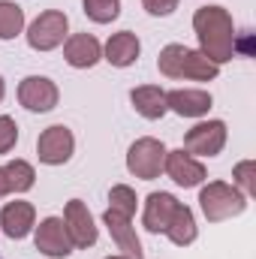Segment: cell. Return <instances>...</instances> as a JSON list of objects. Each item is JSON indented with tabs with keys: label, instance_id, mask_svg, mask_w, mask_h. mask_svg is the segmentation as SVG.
Returning <instances> with one entry per match:
<instances>
[{
	"label": "cell",
	"instance_id": "obj_20",
	"mask_svg": "<svg viewBox=\"0 0 256 259\" xmlns=\"http://www.w3.org/2000/svg\"><path fill=\"white\" fill-rule=\"evenodd\" d=\"M3 181H6V193H27L36 181V172L27 160H12L6 166H0Z\"/></svg>",
	"mask_w": 256,
	"mask_h": 259
},
{
	"label": "cell",
	"instance_id": "obj_12",
	"mask_svg": "<svg viewBox=\"0 0 256 259\" xmlns=\"http://www.w3.org/2000/svg\"><path fill=\"white\" fill-rule=\"evenodd\" d=\"M103 223L109 226V232H112V238H115L118 250H124V256L142 259V241H139V235H136L133 217H124V214H118V211L106 208V214H103Z\"/></svg>",
	"mask_w": 256,
	"mask_h": 259
},
{
	"label": "cell",
	"instance_id": "obj_15",
	"mask_svg": "<svg viewBox=\"0 0 256 259\" xmlns=\"http://www.w3.org/2000/svg\"><path fill=\"white\" fill-rule=\"evenodd\" d=\"M166 109H172L181 118H202L211 109V94L208 91H193V88H178L166 94Z\"/></svg>",
	"mask_w": 256,
	"mask_h": 259
},
{
	"label": "cell",
	"instance_id": "obj_28",
	"mask_svg": "<svg viewBox=\"0 0 256 259\" xmlns=\"http://www.w3.org/2000/svg\"><path fill=\"white\" fill-rule=\"evenodd\" d=\"M3 94H6V84H3V78H0V100H3Z\"/></svg>",
	"mask_w": 256,
	"mask_h": 259
},
{
	"label": "cell",
	"instance_id": "obj_14",
	"mask_svg": "<svg viewBox=\"0 0 256 259\" xmlns=\"http://www.w3.org/2000/svg\"><path fill=\"white\" fill-rule=\"evenodd\" d=\"M178 205H181V202L172 193H151L145 199V214H142L145 229H148V232H166V226H169V220L175 217Z\"/></svg>",
	"mask_w": 256,
	"mask_h": 259
},
{
	"label": "cell",
	"instance_id": "obj_23",
	"mask_svg": "<svg viewBox=\"0 0 256 259\" xmlns=\"http://www.w3.org/2000/svg\"><path fill=\"white\" fill-rule=\"evenodd\" d=\"M109 202H112L109 208L118 211V214H124V217H133V214H136V205H139V199H136V193H133V187H127V184L112 187Z\"/></svg>",
	"mask_w": 256,
	"mask_h": 259
},
{
	"label": "cell",
	"instance_id": "obj_16",
	"mask_svg": "<svg viewBox=\"0 0 256 259\" xmlns=\"http://www.w3.org/2000/svg\"><path fill=\"white\" fill-rule=\"evenodd\" d=\"M33 220H36L33 205H30V202H21V199L6 202V205H3V211H0V226H3V232H6L9 238H15V241H18V238H24V235L30 232Z\"/></svg>",
	"mask_w": 256,
	"mask_h": 259
},
{
	"label": "cell",
	"instance_id": "obj_17",
	"mask_svg": "<svg viewBox=\"0 0 256 259\" xmlns=\"http://www.w3.org/2000/svg\"><path fill=\"white\" fill-rule=\"evenodd\" d=\"M130 103H133V109H136L142 118H148V121H157V118H163V115L169 112V109H166V91L157 88V84L133 88Z\"/></svg>",
	"mask_w": 256,
	"mask_h": 259
},
{
	"label": "cell",
	"instance_id": "obj_18",
	"mask_svg": "<svg viewBox=\"0 0 256 259\" xmlns=\"http://www.w3.org/2000/svg\"><path fill=\"white\" fill-rule=\"evenodd\" d=\"M139 52H142L139 36H136V33H130V30H121V33L109 36V42H106V49H103V58H106L112 66H121V69H124V66L136 64Z\"/></svg>",
	"mask_w": 256,
	"mask_h": 259
},
{
	"label": "cell",
	"instance_id": "obj_24",
	"mask_svg": "<svg viewBox=\"0 0 256 259\" xmlns=\"http://www.w3.org/2000/svg\"><path fill=\"white\" fill-rule=\"evenodd\" d=\"M18 142V127L9 115H0V154H9Z\"/></svg>",
	"mask_w": 256,
	"mask_h": 259
},
{
	"label": "cell",
	"instance_id": "obj_6",
	"mask_svg": "<svg viewBox=\"0 0 256 259\" xmlns=\"http://www.w3.org/2000/svg\"><path fill=\"white\" fill-rule=\"evenodd\" d=\"M72 148H75V139H72V133L64 124L42 130V136L36 139V157L46 166H64L72 157Z\"/></svg>",
	"mask_w": 256,
	"mask_h": 259
},
{
	"label": "cell",
	"instance_id": "obj_8",
	"mask_svg": "<svg viewBox=\"0 0 256 259\" xmlns=\"http://www.w3.org/2000/svg\"><path fill=\"white\" fill-rule=\"evenodd\" d=\"M226 145V124L223 121H202L184 136V151L199 157H217Z\"/></svg>",
	"mask_w": 256,
	"mask_h": 259
},
{
	"label": "cell",
	"instance_id": "obj_19",
	"mask_svg": "<svg viewBox=\"0 0 256 259\" xmlns=\"http://www.w3.org/2000/svg\"><path fill=\"white\" fill-rule=\"evenodd\" d=\"M166 235H169V241H172V244H178V247H187V244L196 241V217H193V211L184 205V202L178 205L175 217L169 220Z\"/></svg>",
	"mask_w": 256,
	"mask_h": 259
},
{
	"label": "cell",
	"instance_id": "obj_22",
	"mask_svg": "<svg viewBox=\"0 0 256 259\" xmlns=\"http://www.w3.org/2000/svg\"><path fill=\"white\" fill-rule=\"evenodd\" d=\"M84 3V15L97 24H109L121 15V0H81Z\"/></svg>",
	"mask_w": 256,
	"mask_h": 259
},
{
	"label": "cell",
	"instance_id": "obj_5",
	"mask_svg": "<svg viewBox=\"0 0 256 259\" xmlns=\"http://www.w3.org/2000/svg\"><path fill=\"white\" fill-rule=\"evenodd\" d=\"M163 163H166V145H163L160 139L145 136V139H136V142L130 145L127 169L136 175V178H142V181H154V178H160Z\"/></svg>",
	"mask_w": 256,
	"mask_h": 259
},
{
	"label": "cell",
	"instance_id": "obj_3",
	"mask_svg": "<svg viewBox=\"0 0 256 259\" xmlns=\"http://www.w3.org/2000/svg\"><path fill=\"white\" fill-rule=\"evenodd\" d=\"M199 205H202V214H205L211 223H223V220H229V217H238V214L247 208V196L241 193L235 184L211 181L208 187H202Z\"/></svg>",
	"mask_w": 256,
	"mask_h": 259
},
{
	"label": "cell",
	"instance_id": "obj_27",
	"mask_svg": "<svg viewBox=\"0 0 256 259\" xmlns=\"http://www.w3.org/2000/svg\"><path fill=\"white\" fill-rule=\"evenodd\" d=\"M6 196V181H3V172H0V199Z\"/></svg>",
	"mask_w": 256,
	"mask_h": 259
},
{
	"label": "cell",
	"instance_id": "obj_10",
	"mask_svg": "<svg viewBox=\"0 0 256 259\" xmlns=\"http://www.w3.org/2000/svg\"><path fill=\"white\" fill-rule=\"evenodd\" d=\"M36 250L55 259H66L72 253V241L61 217H46L36 226Z\"/></svg>",
	"mask_w": 256,
	"mask_h": 259
},
{
	"label": "cell",
	"instance_id": "obj_4",
	"mask_svg": "<svg viewBox=\"0 0 256 259\" xmlns=\"http://www.w3.org/2000/svg\"><path fill=\"white\" fill-rule=\"evenodd\" d=\"M66 30H69V18L61 9H46L33 18V24L27 27V46L33 52H52L58 46H64Z\"/></svg>",
	"mask_w": 256,
	"mask_h": 259
},
{
	"label": "cell",
	"instance_id": "obj_9",
	"mask_svg": "<svg viewBox=\"0 0 256 259\" xmlns=\"http://www.w3.org/2000/svg\"><path fill=\"white\" fill-rule=\"evenodd\" d=\"M64 226L69 232L72 247H94L97 244V226L81 199H69L64 208Z\"/></svg>",
	"mask_w": 256,
	"mask_h": 259
},
{
	"label": "cell",
	"instance_id": "obj_29",
	"mask_svg": "<svg viewBox=\"0 0 256 259\" xmlns=\"http://www.w3.org/2000/svg\"><path fill=\"white\" fill-rule=\"evenodd\" d=\"M106 259H130V256H124V253H121V256H106Z\"/></svg>",
	"mask_w": 256,
	"mask_h": 259
},
{
	"label": "cell",
	"instance_id": "obj_2",
	"mask_svg": "<svg viewBox=\"0 0 256 259\" xmlns=\"http://www.w3.org/2000/svg\"><path fill=\"white\" fill-rule=\"evenodd\" d=\"M157 66L166 78H190V81H214L220 66L208 61L202 52H193L181 42H172L160 52Z\"/></svg>",
	"mask_w": 256,
	"mask_h": 259
},
{
	"label": "cell",
	"instance_id": "obj_25",
	"mask_svg": "<svg viewBox=\"0 0 256 259\" xmlns=\"http://www.w3.org/2000/svg\"><path fill=\"white\" fill-rule=\"evenodd\" d=\"M235 181L244 187V193H247V196L256 190V184H253V163H250V160H244V163H238V166H235Z\"/></svg>",
	"mask_w": 256,
	"mask_h": 259
},
{
	"label": "cell",
	"instance_id": "obj_13",
	"mask_svg": "<svg viewBox=\"0 0 256 259\" xmlns=\"http://www.w3.org/2000/svg\"><path fill=\"white\" fill-rule=\"evenodd\" d=\"M64 58L69 66L75 69H91L103 58V46L94 33H72L64 42Z\"/></svg>",
	"mask_w": 256,
	"mask_h": 259
},
{
	"label": "cell",
	"instance_id": "obj_1",
	"mask_svg": "<svg viewBox=\"0 0 256 259\" xmlns=\"http://www.w3.org/2000/svg\"><path fill=\"white\" fill-rule=\"evenodd\" d=\"M193 30L199 36V52L214 61L226 64L235 58V21L223 6H199L193 15Z\"/></svg>",
	"mask_w": 256,
	"mask_h": 259
},
{
	"label": "cell",
	"instance_id": "obj_7",
	"mask_svg": "<svg viewBox=\"0 0 256 259\" xmlns=\"http://www.w3.org/2000/svg\"><path fill=\"white\" fill-rule=\"evenodd\" d=\"M58 84L46 75H27L21 84H18V103L27 109V112H52L58 106Z\"/></svg>",
	"mask_w": 256,
	"mask_h": 259
},
{
	"label": "cell",
	"instance_id": "obj_26",
	"mask_svg": "<svg viewBox=\"0 0 256 259\" xmlns=\"http://www.w3.org/2000/svg\"><path fill=\"white\" fill-rule=\"evenodd\" d=\"M142 6L151 15H172L178 9V0H142Z\"/></svg>",
	"mask_w": 256,
	"mask_h": 259
},
{
	"label": "cell",
	"instance_id": "obj_11",
	"mask_svg": "<svg viewBox=\"0 0 256 259\" xmlns=\"http://www.w3.org/2000/svg\"><path fill=\"white\" fill-rule=\"evenodd\" d=\"M163 172L178 184V187H199L205 181V166L187 154L184 148L181 151H166V163H163Z\"/></svg>",
	"mask_w": 256,
	"mask_h": 259
},
{
	"label": "cell",
	"instance_id": "obj_21",
	"mask_svg": "<svg viewBox=\"0 0 256 259\" xmlns=\"http://www.w3.org/2000/svg\"><path fill=\"white\" fill-rule=\"evenodd\" d=\"M24 30V9L18 3L0 0V39H15Z\"/></svg>",
	"mask_w": 256,
	"mask_h": 259
}]
</instances>
